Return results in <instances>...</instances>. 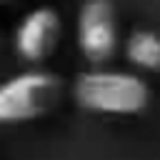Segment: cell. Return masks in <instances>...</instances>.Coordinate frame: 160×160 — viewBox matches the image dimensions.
Listing matches in <instances>:
<instances>
[{
	"label": "cell",
	"mask_w": 160,
	"mask_h": 160,
	"mask_svg": "<svg viewBox=\"0 0 160 160\" xmlns=\"http://www.w3.org/2000/svg\"><path fill=\"white\" fill-rule=\"evenodd\" d=\"M120 45L112 0H85L78 12V48L90 65H105Z\"/></svg>",
	"instance_id": "3957f363"
},
{
	"label": "cell",
	"mask_w": 160,
	"mask_h": 160,
	"mask_svg": "<svg viewBox=\"0 0 160 160\" xmlns=\"http://www.w3.org/2000/svg\"><path fill=\"white\" fill-rule=\"evenodd\" d=\"M2 2H5V5H10V2H12V0H2Z\"/></svg>",
	"instance_id": "8992f818"
},
{
	"label": "cell",
	"mask_w": 160,
	"mask_h": 160,
	"mask_svg": "<svg viewBox=\"0 0 160 160\" xmlns=\"http://www.w3.org/2000/svg\"><path fill=\"white\" fill-rule=\"evenodd\" d=\"M125 60L145 72H160V35L152 30H132L125 40Z\"/></svg>",
	"instance_id": "5b68a950"
},
{
	"label": "cell",
	"mask_w": 160,
	"mask_h": 160,
	"mask_svg": "<svg viewBox=\"0 0 160 160\" xmlns=\"http://www.w3.org/2000/svg\"><path fill=\"white\" fill-rule=\"evenodd\" d=\"M72 98L88 112L130 118L148 110L150 85L138 72L85 70L72 82Z\"/></svg>",
	"instance_id": "6da1fadb"
},
{
	"label": "cell",
	"mask_w": 160,
	"mask_h": 160,
	"mask_svg": "<svg viewBox=\"0 0 160 160\" xmlns=\"http://www.w3.org/2000/svg\"><path fill=\"white\" fill-rule=\"evenodd\" d=\"M62 40V18L55 8L40 5L30 10L15 28V52L25 62H45Z\"/></svg>",
	"instance_id": "277c9868"
},
{
	"label": "cell",
	"mask_w": 160,
	"mask_h": 160,
	"mask_svg": "<svg viewBox=\"0 0 160 160\" xmlns=\"http://www.w3.org/2000/svg\"><path fill=\"white\" fill-rule=\"evenodd\" d=\"M65 95V82L48 70H28L2 82L0 88V120L8 125L30 122L50 115Z\"/></svg>",
	"instance_id": "7a4b0ae2"
}]
</instances>
